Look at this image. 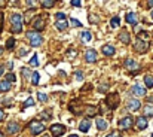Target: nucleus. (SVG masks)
Masks as SVG:
<instances>
[{
	"instance_id": "50",
	"label": "nucleus",
	"mask_w": 153,
	"mask_h": 137,
	"mask_svg": "<svg viewBox=\"0 0 153 137\" xmlns=\"http://www.w3.org/2000/svg\"><path fill=\"white\" fill-rule=\"evenodd\" d=\"M70 137H77V136H76V134H73V136H70Z\"/></svg>"
},
{
	"instance_id": "35",
	"label": "nucleus",
	"mask_w": 153,
	"mask_h": 137,
	"mask_svg": "<svg viewBox=\"0 0 153 137\" xmlns=\"http://www.w3.org/2000/svg\"><path fill=\"white\" fill-rule=\"evenodd\" d=\"M33 104H34V101H33V98H31V97H30V98H27V101L24 103V106H26V107H28V106H33Z\"/></svg>"
},
{
	"instance_id": "11",
	"label": "nucleus",
	"mask_w": 153,
	"mask_h": 137,
	"mask_svg": "<svg viewBox=\"0 0 153 137\" xmlns=\"http://www.w3.org/2000/svg\"><path fill=\"white\" fill-rule=\"evenodd\" d=\"M85 60H86L88 63H95V61H97V52H95L94 49H88L86 54H85Z\"/></svg>"
},
{
	"instance_id": "4",
	"label": "nucleus",
	"mask_w": 153,
	"mask_h": 137,
	"mask_svg": "<svg viewBox=\"0 0 153 137\" xmlns=\"http://www.w3.org/2000/svg\"><path fill=\"white\" fill-rule=\"evenodd\" d=\"M134 49H135L137 52L143 54V52H146V51L149 49V42H147V40H143V39H137V42H135V45H134Z\"/></svg>"
},
{
	"instance_id": "42",
	"label": "nucleus",
	"mask_w": 153,
	"mask_h": 137,
	"mask_svg": "<svg viewBox=\"0 0 153 137\" xmlns=\"http://www.w3.org/2000/svg\"><path fill=\"white\" fill-rule=\"evenodd\" d=\"M107 137H119V133H116V131H114V133H111V134H109Z\"/></svg>"
},
{
	"instance_id": "15",
	"label": "nucleus",
	"mask_w": 153,
	"mask_h": 137,
	"mask_svg": "<svg viewBox=\"0 0 153 137\" xmlns=\"http://www.w3.org/2000/svg\"><path fill=\"white\" fill-rule=\"evenodd\" d=\"M20 130H21V127H20L18 122H11V124L8 125V133H9V134H17Z\"/></svg>"
},
{
	"instance_id": "13",
	"label": "nucleus",
	"mask_w": 153,
	"mask_h": 137,
	"mask_svg": "<svg viewBox=\"0 0 153 137\" xmlns=\"http://www.w3.org/2000/svg\"><path fill=\"white\" fill-rule=\"evenodd\" d=\"M140 106H141V103L138 101V100H135V98H131V100H128V109L129 110H138L140 109Z\"/></svg>"
},
{
	"instance_id": "43",
	"label": "nucleus",
	"mask_w": 153,
	"mask_h": 137,
	"mask_svg": "<svg viewBox=\"0 0 153 137\" xmlns=\"http://www.w3.org/2000/svg\"><path fill=\"white\" fill-rule=\"evenodd\" d=\"M2 24H3V14H0V30H2Z\"/></svg>"
},
{
	"instance_id": "45",
	"label": "nucleus",
	"mask_w": 153,
	"mask_h": 137,
	"mask_svg": "<svg viewBox=\"0 0 153 137\" xmlns=\"http://www.w3.org/2000/svg\"><path fill=\"white\" fill-rule=\"evenodd\" d=\"M24 54H27V49H21L20 51V55H24Z\"/></svg>"
},
{
	"instance_id": "36",
	"label": "nucleus",
	"mask_w": 153,
	"mask_h": 137,
	"mask_svg": "<svg viewBox=\"0 0 153 137\" xmlns=\"http://www.w3.org/2000/svg\"><path fill=\"white\" fill-rule=\"evenodd\" d=\"M89 23H91V24H92V23H94V24H97V23H98L97 17H95V15H89Z\"/></svg>"
},
{
	"instance_id": "32",
	"label": "nucleus",
	"mask_w": 153,
	"mask_h": 137,
	"mask_svg": "<svg viewBox=\"0 0 153 137\" xmlns=\"http://www.w3.org/2000/svg\"><path fill=\"white\" fill-rule=\"evenodd\" d=\"M37 64H39V61H37V55H33V58L30 60V66H34V67H36Z\"/></svg>"
},
{
	"instance_id": "14",
	"label": "nucleus",
	"mask_w": 153,
	"mask_h": 137,
	"mask_svg": "<svg viewBox=\"0 0 153 137\" xmlns=\"http://www.w3.org/2000/svg\"><path fill=\"white\" fill-rule=\"evenodd\" d=\"M119 40H120L122 43H129V42H131V36H129V33H128L126 30H122V32L119 33Z\"/></svg>"
},
{
	"instance_id": "3",
	"label": "nucleus",
	"mask_w": 153,
	"mask_h": 137,
	"mask_svg": "<svg viewBox=\"0 0 153 137\" xmlns=\"http://www.w3.org/2000/svg\"><path fill=\"white\" fill-rule=\"evenodd\" d=\"M106 103H107V106H109L110 109H116V107L119 106V95H117L116 92L109 94L107 98H106Z\"/></svg>"
},
{
	"instance_id": "12",
	"label": "nucleus",
	"mask_w": 153,
	"mask_h": 137,
	"mask_svg": "<svg viewBox=\"0 0 153 137\" xmlns=\"http://www.w3.org/2000/svg\"><path fill=\"white\" fill-rule=\"evenodd\" d=\"M119 127H120V128H123V130H126V128L132 127V118H131V116H126V118L120 119V121H119Z\"/></svg>"
},
{
	"instance_id": "21",
	"label": "nucleus",
	"mask_w": 153,
	"mask_h": 137,
	"mask_svg": "<svg viewBox=\"0 0 153 137\" xmlns=\"http://www.w3.org/2000/svg\"><path fill=\"white\" fill-rule=\"evenodd\" d=\"M97 112H98V109H97L95 106H86V113H88V116H94V115H97Z\"/></svg>"
},
{
	"instance_id": "7",
	"label": "nucleus",
	"mask_w": 153,
	"mask_h": 137,
	"mask_svg": "<svg viewBox=\"0 0 153 137\" xmlns=\"http://www.w3.org/2000/svg\"><path fill=\"white\" fill-rule=\"evenodd\" d=\"M125 66H126V69L131 70V72H137V70L140 69V64H138L135 60H132V58H128V60L125 61Z\"/></svg>"
},
{
	"instance_id": "19",
	"label": "nucleus",
	"mask_w": 153,
	"mask_h": 137,
	"mask_svg": "<svg viewBox=\"0 0 153 137\" xmlns=\"http://www.w3.org/2000/svg\"><path fill=\"white\" fill-rule=\"evenodd\" d=\"M11 89V82L9 81H2L0 82V91L5 92V91H9Z\"/></svg>"
},
{
	"instance_id": "28",
	"label": "nucleus",
	"mask_w": 153,
	"mask_h": 137,
	"mask_svg": "<svg viewBox=\"0 0 153 137\" xmlns=\"http://www.w3.org/2000/svg\"><path fill=\"white\" fill-rule=\"evenodd\" d=\"M14 46H15V39H14V37L8 39V42H6V48H8V49H14Z\"/></svg>"
},
{
	"instance_id": "29",
	"label": "nucleus",
	"mask_w": 153,
	"mask_h": 137,
	"mask_svg": "<svg viewBox=\"0 0 153 137\" xmlns=\"http://www.w3.org/2000/svg\"><path fill=\"white\" fill-rule=\"evenodd\" d=\"M31 78H33V79H31V81H33V85H37V84H39V73L34 72V73L31 75Z\"/></svg>"
},
{
	"instance_id": "53",
	"label": "nucleus",
	"mask_w": 153,
	"mask_h": 137,
	"mask_svg": "<svg viewBox=\"0 0 153 137\" xmlns=\"http://www.w3.org/2000/svg\"><path fill=\"white\" fill-rule=\"evenodd\" d=\"M43 137H49V136H43Z\"/></svg>"
},
{
	"instance_id": "38",
	"label": "nucleus",
	"mask_w": 153,
	"mask_h": 137,
	"mask_svg": "<svg viewBox=\"0 0 153 137\" xmlns=\"http://www.w3.org/2000/svg\"><path fill=\"white\" fill-rule=\"evenodd\" d=\"M37 97H39V100H40V101H46V98H48V97H46V94H43V92H39V95H37Z\"/></svg>"
},
{
	"instance_id": "37",
	"label": "nucleus",
	"mask_w": 153,
	"mask_h": 137,
	"mask_svg": "<svg viewBox=\"0 0 153 137\" xmlns=\"http://www.w3.org/2000/svg\"><path fill=\"white\" fill-rule=\"evenodd\" d=\"M71 26H73V27H80V23H79L76 18H71Z\"/></svg>"
},
{
	"instance_id": "24",
	"label": "nucleus",
	"mask_w": 153,
	"mask_h": 137,
	"mask_svg": "<svg viewBox=\"0 0 153 137\" xmlns=\"http://www.w3.org/2000/svg\"><path fill=\"white\" fill-rule=\"evenodd\" d=\"M119 24H120L119 17H113V18H111V21H110V26H111L113 29H116V27H119Z\"/></svg>"
},
{
	"instance_id": "26",
	"label": "nucleus",
	"mask_w": 153,
	"mask_h": 137,
	"mask_svg": "<svg viewBox=\"0 0 153 137\" xmlns=\"http://www.w3.org/2000/svg\"><path fill=\"white\" fill-rule=\"evenodd\" d=\"M138 39H143V40H150V34L147 33V32H140L138 33Z\"/></svg>"
},
{
	"instance_id": "17",
	"label": "nucleus",
	"mask_w": 153,
	"mask_h": 137,
	"mask_svg": "<svg viewBox=\"0 0 153 137\" xmlns=\"http://www.w3.org/2000/svg\"><path fill=\"white\" fill-rule=\"evenodd\" d=\"M89 127H91L89 119H83V121L80 122V125H79V130H80V131H83V133H86V131L89 130Z\"/></svg>"
},
{
	"instance_id": "31",
	"label": "nucleus",
	"mask_w": 153,
	"mask_h": 137,
	"mask_svg": "<svg viewBox=\"0 0 153 137\" xmlns=\"http://www.w3.org/2000/svg\"><path fill=\"white\" fill-rule=\"evenodd\" d=\"M23 76H24L26 79H28V78L31 76V72H30L27 67H24V69H23Z\"/></svg>"
},
{
	"instance_id": "44",
	"label": "nucleus",
	"mask_w": 153,
	"mask_h": 137,
	"mask_svg": "<svg viewBox=\"0 0 153 137\" xmlns=\"http://www.w3.org/2000/svg\"><path fill=\"white\" fill-rule=\"evenodd\" d=\"M34 2H36V0H27V3L31 6V5H34Z\"/></svg>"
},
{
	"instance_id": "40",
	"label": "nucleus",
	"mask_w": 153,
	"mask_h": 137,
	"mask_svg": "<svg viewBox=\"0 0 153 137\" xmlns=\"http://www.w3.org/2000/svg\"><path fill=\"white\" fill-rule=\"evenodd\" d=\"M74 76H76V79H77V81H82V79H83V75H82L80 72H76V75H74Z\"/></svg>"
},
{
	"instance_id": "2",
	"label": "nucleus",
	"mask_w": 153,
	"mask_h": 137,
	"mask_svg": "<svg viewBox=\"0 0 153 137\" xmlns=\"http://www.w3.org/2000/svg\"><path fill=\"white\" fill-rule=\"evenodd\" d=\"M27 37H28L31 46H40L43 43V37L37 32H27Z\"/></svg>"
},
{
	"instance_id": "33",
	"label": "nucleus",
	"mask_w": 153,
	"mask_h": 137,
	"mask_svg": "<svg viewBox=\"0 0 153 137\" xmlns=\"http://www.w3.org/2000/svg\"><path fill=\"white\" fill-rule=\"evenodd\" d=\"M55 18H57V21H63V20H67V18H66V15H64L63 12H58Z\"/></svg>"
},
{
	"instance_id": "18",
	"label": "nucleus",
	"mask_w": 153,
	"mask_h": 137,
	"mask_svg": "<svg viewBox=\"0 0 153 137\" xmlns=\"http://www.w3.org/2000/svg\"><path fill=\"white\" fill-rule=\"evenodd\" d=\"M137 125H138V128H140V130H144V128L147 127V119H146V116L138 118V119H137Z\"/></svg>"
},
{
	"instance_id": "25",
	"label": "nucleus",
	"mask_w": 153,
	"mask_h": 137,
	"mask_svg": "<svg viewBox=\"0 0 153 137\" xmlns=\"http://www.w3.org/2000/svg\"><path fill=\"white\" fill-rule=\"evenodd\" d=\"M92 39V34L89 32H82V40L83 42H89Z\"/></svg>"
},
{
	"instance_id": "22",
	"label": "nucleus",
	"mask_w": 153,
	"mask_h": 137,
	"mask_svg": "<svg viewBox=\"0 0 153 137\" xmlns=\"http://www.w3.org/2000/svg\"><path fill=\"white\" fill-rule=\"evenodd\" d=\"M97 127H98V130H106L107 128V121H104V119H97Z\"/></svg>"
},
{
	"instance_id": "27",
	"label": "nucleus",
	"mask_w": 153,
	"mask_h": 137,
	"mask_svg": "<svg viewBox=\"0 0 153 137\" xmlns=\"http://www.w3.org/2000/svg\"><path fill=\"white\" fill-rule=\"evenodd\" d=\"M42 6L43 8H52L54 6V0H42Z\"/></svg>"
},
{
	"instance_id": "1",
	"label": "nucleus",
	"mask_w": 153,
	"mask_h": 137,
	"mask_svg": "<svg viewBox=\"0 0 153 137\" xmlns=\"http://www.w3.org/2000/svg\"><path fill=\"white\" fill-rule=\"evenodd\" d=\"M12 23V32L14 33H21L23 32V17L20 14H14L11 18Z\"/></svg>"
},
{
	"instance_id": "39",
	"label": "nucleus",
	"mask_w": 153,
	"mask_h": 137,
	"mask_svg": "<svg viewBox=\"0 0 153 137\" xmlns=\"http://www.w3.org/2000/svg\"><path fill=\"white\" fill-rule=\"evenodd\" d=\"M71 5L73 6H80L82 5V0H71Z\"/></svg>"
},
{
	"instance_id": "16",
	"label": "nucleus",
	"mask_w": 153,
	"mask_h": 137,
	"mask_svg": "<svg viewBox=\"0 0 153 137\" xmlns=\"http://www.w3.org/2000/svg\"><path fill=\"white\" fill-rule=\"evenodd\" d=\"M137 21H138L137 14H134V12H128V14H126V23H129L131 26H135Z\"/></svg>"
},
{
	"instance_id": "30",
	"label": "nucleus",
	"mask_w": 153,
	"mask_h": 137,
	"mask_svg": "<svg viewBox=\"0 0 153 137\" xmlns=\"http://www.w3.org/2000/svg\"><path fill=\"white\" fill-rule=\"evenodd\" d=\"M150 113H153V106H152V104H147V106L144 107V115H150Z\"/></svg>"
},
{
	"instance_id": "48",
	"label": "nucleus",
	"mask_w": 153,
	"mask_h": 137,
	"mask_svg": "<svg viewBox=\"0 0 153 137\" xmlns=\"http://www.w3.org/2000/svg\"><path fill=\"white\" fill-rule=\"evenodd\" d=\"M3 75V67H0V76Z\"/></svg>"
},
{
	"instance_id": "46",
	"label": "nucleus",
	"mask_w": 153,
	"mask_h": 137,
	"mask_svg": "<svg viewBox=\"0 0 153 137\" xmlns=\"http://www.w3.org/2000/svg\"><path fill=\"white\" fill-rule=\"evenodd\" d=\"M5 6V0H0V8H3Z\"/></svg>"
},
{
	"instance_id": "20",
	"label": "nucleus",
	"mask_w": 153,
	"mask_h": 137,
	"mask_svg": "<svg viewBox=\"0 0 153 137\" xmlns=\"http://www.w3.org/2000/svg\"><path fill=\"white\" fill-rule=\"evenodd\" d=\"M67 26H68V24H67V20L57 21V24H55V27H57L58 30H61V32H63V30H66V29H67Z\"/></svg>"
},
{
	"instance_id": "10",
	"label": "nucleus",
	"mask_w": 153,
	"mask_h": 137,
	"mask_svg": "<svg viewBox=\"0 0 153 137\" xmlns=\"http://www.w3.org/2000/svg\"><path fill=\"white\" fill-rule=\"evenodd\" d=\"M101 52H103L104 55H107V57H111V55H114L116 49H114L113 45H104V46L101 48Z\"/></svg>"
},
{
	"instance_id": "8",
	"label": "nucleus",
	"mask_w": 153,
	"mask_h": 137,
	"mask_svg": "<svg viewBox=\"0 0 153 137\" xmlns=\"http://www.w3.org/2000/svg\"><path fill=\"white\" fill-rule=\"evenodd\" d=\"M45 18L43 17H37L36 18V21L33 23V27H34V30H37V32H42L43 29H45Z\"/></svg>"
},
{
	"instance_id": "54",
	"label": "nucleus",
	"mask_w": 153,
	"mask_h": 137,
	"mask_svg": "<svg viewBox=\"0 0 153 137\" xmlns=\"http://www.w3.org/2000/svg\"><path fill=\"white\" fill-rule=\"evenodd\" d=\"M150 137H153V134H152V136H150Z\"/></svg>"
},
{
	"instance_id": "34",
	"label": "nucleus",
	"mask_w": 153,
	"mask_h": 137,
	"mask_svg": "<svg viewBox=\"0 0 153 137\" xmlns=\"http://www.w3.org/2000/svg\"><path fill=\"white\" fill-rule=\"evenodd\" d=\"M6 81H9V82H15V75H14V73H9V75L6 76Z\"/></svg>"
},
{
	"instance_id": "49",
	"label": "nucleus",
	"mask_w": 153,
	"mask_h": 137,
	"mask_svg": "<svg viewBox=\"0 0 153 137\" xmlns=\"http://www.w3.org/2000/svg\"><path fill=\"white\" fill-rule=\"evenodd\" d=\"M3 54V48H0V55H2Z\"/></svg>"
},
{
	"instance_id": "47",
	"label": "nucleus",
	"mask_w": 153,
	"mask_h": 137,
	"mask_svg": "<svg viewBox=\"0 0 153 137\" xmlns=\"http://www.w3.org/2000/svg\"><path fill=\"white\" fill-rule=\"evenodd\" d=\"M147 3H149V6H153V0H149Z\"/></svg>"
},
{
	"instance_id": "51",
	"label": "nucleus",
	"mask_w": 153,
	"mask_h": 137,
	"mask_svg": "<svg viewBox=\"0 0 153 137\" xmlns=\"http://www.w3.org/2000/svg\"><path fill=\"white\" fill-rule=\"evenodd\" d=\"M0 137H3V134H2V133H0Z\"/></svg>"
},
{
	"instance_id": "52",
	"label": "nucleus",
	"mask_w": 153,
	"mask_h": 137,
	"mask_svg": "<svg viewBox=\"0 0 153 137\" xmlns=\"http://www.w3.org/2000/svg\"><path fill=\"white\" fill-rule=\"evenodd\" d=\"M152 18H153V11H152Z\"/></svg>"
},
{
	"instance_id": "6",
	"label": "nucleus",
	"mask_w": 153,
	"mask_h": 137,
	"mask_svg": "<svg viewBox=\"0 0 153 137\" xmlns=\"http://www.w3.org/2000/svg\"><path fill=\"white\" fill-rule=\"evenodd\" d=\"M30 130H31L33 134H40V133H43L45 127H43V124H40V122H37V121H33V122L30 124Z\"/></svg>"
},
{
	"instance_id": "41",
	"label": "nucleus",
	"mask_w": 153,
	"mask_h": 137,
	"mask_svg": "<svg viewBox=\"0 0 153 137\" xmlns=\"http://www.w3.org/2000/svg\"><path fill=\"white\" fill-rule=\"evenodd\" d=\"M3 119H5V112L0 109V121H3Z\"/></svg>"
},
{
	"instance_id": "23",
	"label": "nucleus",
	"mask_w": 153,
	"mask_h": 137,
	"mask_svg": "<svg viewBox=\"0 0 153 137\" xmlns=\"http://www.w3.org/2000/svg\"><path fill=\"white\" fill-rule=\"evenodd\" d=\"M144 82H146V86L147 88H153V76H146L144 78Z\"/></svg>"
},
{
	"instance_id": "5",
	"label": "nucleus",
	"mask_w": 153,
	"mask_h": 137,
	"mask_svg": "<svg viewBox=\"0 0 153 137\" xmlns=\"http://www.w3.org/2000/svg\"><path fill=\"white\" fill-rule=\"evenodd\" d=\"M51 133H52L54 137H60V136H63L66 133V127L61 125V124H54L51 127Z\"/></svg>"
},
{
	"instance_id": "9",
	"label": "nucleus",
	"mask_w": 153,
	"mask_h": 137,
	"mask_svg": "<svg viewBox=\"0 0 153 137\" xmlns=\"http://www.w3.org/2000/svg\"><path fill=\"white\" fill-rule=\"evenodd\" d=\"M131 92L134 94V95H138V97H143V95H146V89L141 86V85H134L132 88H131Z\"/></svg>"
}]
</instances>
